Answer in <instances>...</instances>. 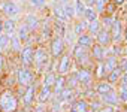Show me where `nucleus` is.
<instances>
[{
    "mask_svg": "<svg viewBox=\"0 0 127 112\" xmlns=\"http://www.w3.org/2000/svg\"><path fill=\"white\" fill-rule=\"evenodd\" d=\"M96 37H97V43L102 45V46H108V45L112 42L111 33H109V30H106V28H100L99 33L96 34Z\"/></svg>",
    "mask_w": 127,
    "mask_h": 112,
    "instance_id": "9",
    "label": "nucleus"
},
{
    "mask_svg": "<svg viewBox=\"0 0 127 112\" xmlns=\"http://www.w3.org/2000/svg\"><path fill=\"white\" fill-rule=\"evenodd\" d=\"M109 33H111V39H112L114 42H120L121 37H123V24H121V21L114 20Z\"/></svg>",
    "mask_w": 127,
    "mask_h": 112,
    "instance_id": "7",
    "label": "nucleus"
},
{
    "mask_svg": "<svg viewBox=\"0 0 127 112\" xmlns=\"http://www.w3.org/2000/svg\"><path fill=\"white\" fill-rule=\"evenodd\" d=\"M99 112H114V108H112V106H109V105H106V106L100 108V109H99Z\"/></svg>",
    "mask_w": 127,
    "mask_h": 112,
    "instance_id": "40",
    "label": "nucleus"
},
{
    "mask_svg": "<svg viewBox=\"0 0 127 112\" xmlns=\"http://www.w3.org/2000/svg\"><path fill=\"white\" fill-rule=\"evenodd\" d=\"M29 2L33 8H37V9H40L46 5V0H29Z\"/></svg>",
    "mask_w": 127,
    "mask_h": 112,
    "instance_id": "37",
    "label": "nucleus"
},
{
    "mask_svg": "<svg viewBox=\"0 0 127 112\" xmlns=\"http://www.w3.org/2000/svg\"><path fill=\"white\" fill-rule=\"evenodd\" d=\"M46 61H48V54H46V51L43 48H37L34 51V60H33V63H36L37 67H42L43 64H46Z\"/></svg>",
    "mask_w": 127,
    "mask_h": 112,
    "instance_id": "8",
    "label": "nucleus"
},
{
    "mask_svg": "<svg viewBox=\"0 0 127 112\" xmlns=\"http://www.w3.org/2000/svg\"><path fill=\"white\" fill-rule=\"evenodd\" d=\"M72 97H73V88H69V87H64L58 93V100L61 102H69L72 100Z\"/></svg>",
    "mask_w": 127,
    "mask_h": 112,
    "instance_id": "19",
    "label": "nucleus"
},
{
    "mask_svg": "<svg viewBox=\"0 0 127 112\" xmlns=\"http://www.w3.org/2000/svg\"><path fill=\"white\" fill-rule=\"evenodd\" d=\"M85 30H87V21H79V23L75 24V33H76V36L82 34Z\"/></svg>",
    "mask_w": 127,
    "mask_h": 112,
    "instance_id": "33",
    "label": "nucleus"
},
{
    "mask_svg": "<svg viewBox=\"0 0 127 112\" xmlns=\"http://www.w3.org/2000/svg\"><path fill=\"white\" fill-rule=\"evenodd\" d=\"M118 99H120L121 102H127V90L121 88V90H120V94H118Z\"/></svg>",
    "mask_w": 127,
    "mask_h": 112,
    "instance_id": "38",
    "label": "nucleus"
},
{
    "mask_svg": "<svg viewBox=\"0 0 127 112\" xmlns=\"http://www.w3.org/2000/svg\"><path fill=\"white\" fill-rule=\"evenodd\" d=\"M124 36H126V39H127V30H126V34H124Z\"/></svg>",
    "mask_w": 127,
    "mask_h": 112,
    "instance_id": "49",
    "label": "nucleus"
},
{
    "mask_svg": "<svg viewBox=\"0 0 127 112\" xmlns=\"http://www.w3.org/2000/svg\"><path fill=\"white\" fill-rule=\"evenodd\" d=\"M70 112H88V105L84 100H78V102L72 103Z\"/></svg>",
    "mask_w": 127,
    "mask_h": 112,
    "instance_id": "22",
    "label": "nucleus"
},
{
    "mask_svg": "<svg viewBox=\"0 0 127 112\" xmlns=\"http://www.w3.org/2000/svg\"><path fill=\"white\" fill-rule=\"evenodd\" d=\"M69 67H70V57L69 55H63L58 63V69H57L58 75H66L69 72Z\"/></svg>",
    "mask_w": 127,
    "mask_h": 112,
    "instance_id": "13",
    "label": "nucleus"
},
{
    "mask_svg": "<svg viewBox=\"0 0 127 112\" xmlns=\"http://www.w3.org/2000/svg\"><path fill=\"white\" fill-rule=\"evenodd\" d=\"M54 14H55V17H57L60 21H64V20H67V17H66L64 11H63V6H61V5H57V6L54 8Z\"/></svg>",
    "mask_w": 127,
    "mask_h": 112,
    "instance_id": "31",
    "label": "nucleus"
},
{
    "mask_svg": "<svg viewBox=\"0 0 127 112\" xmlns=\"http://www.w3.org/2000/svg\"><path fill=\"white\" fill-rule=\"evenodd\" d=\"M2 12L8 17V18H12V20H15L18 15H20V6L15 3V2H12V0H6V2H3V5H2Z\"/></svg>",
    "mask_w": 127,
    "mask_h": 112,
    "instance_id": "4",
    "label": "nucleus"
},
{
    "mask_svg": "<svg viewBox=\"0 0 127 112\" xmlns=\"http://www.w3.org/2000/svg\"><path fill=\"white\" fill-rule=\"evenodd\" d=\"M121 75H123V69L118 66V67H115V69H114V70H112V72H111L108 76H106V78H108V82H109V84H114V82H117V81L121 78Z\"/></svg>",
    "mask_w": 127,
    "mask_h": 112,
    "instance_id": "21",
    "label": "nucleus"
},
{
    "mask_svg": "<svg viewBox=\"0 0 127 112\" xmlns=\"http://www.w3.org/2000/svg\"><path fill=\"white\" fill-rule=\"evenodd\" d=\"M61 6H63V11H64V14H66V17H67V20L75 17V6H73L70 2H67V3H63Z\"/></svg>",
    "mask_w": 127,
    "mask_h": 112,
    "instance_id": "28",
    "label": "nucleus"
},
{
    "mask_svg": "<svg viewBox=\"0 0 127 112\" xmlns=\"http://www.w3.org/2000/svg\"><path fill=\"white\" fill-rule=\"evenodd\" d=\"M111 90H112V87H111V84H109L108 81H102L100 84H97V88H96V91H97L100 96H103V94L109 93Z\"/></svg>",
    "mask_w": 127,
    "mask_h": 112,
    "instance_id": "26",
    "label": "nucleus"
},
{
    "mask_svg": "<svg viewBox=\"0 0 127 112\" xmlns=\"http://www.w3.org/2000/svg\"><path fill=\"white\" fill-rule=\"evenodd\" d=\"M33 60H34V49L33 46L27 45L21 49V63L24 67H30L33 64Z\"/></svg>",
    "mask_w": 127,
    "mask_h": 112,
    "instance_id": "5",
    "label": "nucleus"
},
{
    "mask_svg": "<svg viewBox=\"0 0 127 112\" xmlns=\"http://www.w3.org/2000/svg\"><path fill=\"white\" fill-rule=\"evenodd\" d=\"M121 69H123V72H124V73H127V61L124 63V66H123Z\"/></svg>",
    "mask_w": 127,
    "mask_h": 112,
    "instance_id": "46",
    "label": "nucleus"
},
{
    "mask_svg": "<svg viewBox=\"0 0 127 112\" xmlns=\"http://www.w3.org/2000/svg\"><path fill=\"white\" fill-rule=\"evenodd\" d=\"M55 2H57L58 5H63V3H67V2H70V0H55Z\"/></svg>",
    "mask_w": 127,
    "mask_h": 112,
    "instance_id": "43",
    "label": "nucleus"
},
{
    "mask_svg": "<svg viewBox=\"0 0 127 112\" xmlns=\"http://www.w3.org/2000/svg\"><path fill=\"white\" fill-rule=\"evenodd\" d=\"M94 5H96V11H97V14H102V12L105 11V6H106V0H96Z\"/></svg>",
    "mask_w": 127,
    "mask_h": 112,
    "instance_id": "35",
    "label": "nucleus"
},
{
    "mask_svg": "<svg viewBox=\"0 0 127 112\" xmlns=\"http://www.w3.org/2000/svg\"><path fill=\"white\" fill-rule=\"evenodd\" d=\"M55 78H57V76H55V73H52V72H51V73H48V75L45 76L43 85H45V87H51V88H52V85H54V82H55Z\"/></svg>",
    "mask_w": 127,
    "mask_h": 112,
    "instance_id": "34",
    "label": "nucleus"
},
{
    "mask_svg": "<svg viewBox=\"0 0 127 112\" xmlns=\"http://www.w3.org/2000/svg\"><path fill=\"white\" fill-rule=\"evenodd\" d=\"M93 108L94 109H99V103H93Z\"/></svg>",
    "mask_w": 127,
    "mask_h": 112,
    "instance_id": "48",
    "label": "nucleus"
},
{
    "mask_svg": "<svg viewBox=\"0 0 127 112\" xmlns=\"http://www.w3.org/2000/svg\"><path fill=\"white\" fill-rule=\"evenodd\" d=\"M34 96H36V87L33 84L27 85L26 91H24V96H23V100H24V105L26 106H30L33 102H34Z\"/></svg>",
    "mask_w": 127,
    "mask_h": 112,
    "instance_id": "11",
    "label": "nucleus"
},
{
    "mask_svg": "<svg viewBox=\"0 0 127 112\" xmlns=\"http://www.w3.org/2000/svg\"><path fill=\"white\" fill-rule=\"evenodd\" d=\"M100 28H102V24H100L97 20H94V21H90V24H87V31H88V34H91V36L97 34Z\"/></svg>",
    "mask_w": 127,
    "mask_h": 112,
    "instance_id": "24",
    "label": "nucleus"
},
{
    "mask_svg": "<svg viewBox=\"0 0 127 112\" xmlns=\"http://www.w3.org/2000/svg\"><path fill=\"white\" fill-rule=\"evenodd\" d=\"M64 52V40L61 37H54L52 42H51V55L54 58L60 57Z\"/></svg>",
    "mask_w": 127,
    "mask_h": 112,
    "instance_id": "6",
    "label": "nucleus"
},
{
    "mask_svg": "<svg viewBox=\"0 0 127 112\" xmlns=\"http://www.w3.org/2000/svg\"><path fill=\"white\" fill-rule=\"evenodd\" d=\"M34 112H45V108H42V106H39V108H37V109H36Z\"/></svg>",
    "mask_w": 127,
    "mask_h": 112,
    "instance_id": "45",
    "label": "nucleus"
},
{
    "mask_svg": "<svg viewBox=\"0 0 127 112\" xmlns=\"http://www.w3.org/2000/svg\"><path fill=\"white\" fill-rule=\"evenodd\" d=\"M24 24H26V27H27L30 31H34V30L39 27V18H37L36 15L30 14V15H27V17H26Z\"/></svg>",
    "mask_w": 127,
    "mask_h": 112,
    "instance_id": "15",
    "label": "nucleus"
},
{
    "mask_svg": "<svg viewBox=\"0 0 127 112\" xmlns=\"http://www.w3.org/2000/svg\"><path fill=\"white\" fill-rule=\"evenodd\" d=\"M9 43H11V48H12L14 51H20L21 46H23V42L18 39L17 34H11V36H9Z\"/></svg>",
    "mask_w": 127,
    "mask_h": 112,
    "instance_id": "27",
    "label": "nucleus"
},
{
    "mask_svg": "<svg viewBox=\"0 0 127 112\" xmlns=\"http://www.w3.org/2000/svg\"><path fill=\"white\" fill-rule=\"evenodd\" d=\"M91 54H93L94 60H97V61H103L105 60V48L102 45H99V43L91 46Z\"/></svg>",
    "mask_w": 127,
    "mask_h": 112,
    "instance_id": "17",
    "label": "nucleus"
},
{
    "mask_svg": "<svg viewBox=\"0 0 127 112\" xmlns=\"http://www.w3.org/2000/svg\"><path fill=\"white\" fill-rule=\"evenodd\" d=\"M2 31H3V23L0 21V33H2Z\"/></svg>",
    "mask_w": 127,
    "mask_h": 112,
    "instance_id": "47",
    "label": "nucleus"
},
{
    "mask_svg": "<svg viewBox=\"0 0 127 112\" xmlns=\"http://www.w3.org/2000/svg\"><path fill=\"white\" fill-rule=\"evenodd\" d=\"M102 100H103V103H106V105H109V106H115V105L120 102L118 94H117L114 90H111L109 93L103 94V96H102Z\"/></svg>",
    "mask_w": 127,
    "mask_h": 112,
    "instance_id": "14",
    "label": "nucleus"
},
{
    "mask_svg": "<svg viewBox=\"0 0 127 112\" xmlns=\"http://www.w3.org/2000/svg\"><path fill=\"white\" fill-rule=\"evenodd\" d=\"M51 94H52V88L51 87H42V90H40V93H39V102L40 103H45V102H48L49 99H51Z\"/></svg>",
    "mask_w": 127,
    "mask_h": 112,
    "instance_id": "20",
    "label": "nucleus"
},
{
    "mask_svg": "<svg viewBox=\"0 0 127 112\" xmlns=\"http://www.w3.org/2000/svg\"><path fill=\"white\" fill-rule=\"evenodd\" d=\"M84 11H85L84 2H82V0H76V3H75V15L76 17H82Z\"/></svg>",
    "mask_w": 127,
    "mask_h": 112,
    "instance_id": "32",
    "label": "nucleus"
},
{
    "mask_svg": "<svg viewBox=\"0 0 127 112\" xmlns=\"http://www.w3.org/2000/svg\"><path fill=\"white\" fill-rule=\"evenodd\" d=\"M29 34H30V30L26 27V24H21L18 28H17V36H18V39L21 40V42H24V40H27V37H29Z\"/></svg>",
    "mask_w": 127,
    "mask_h": 112,
    "instance_id": "25",
    "label": "nucleus"
},
{
    "mask_svg": "<svg viewBox=\"0 0 127 112\" xmlns=\"http://www.w3.org/2000/svg\"><path fill=\"white\" fill-rule=\"evenodd\" d=\"M73 57H75V60H76V63H78L79 66L88 64V61H90V52H88V48H82V46L76 45L75 49H73Z\"/></svg>",
    "mask_w": 127,
    "mask_h": 112,
    "instance_id": "3",
    "label": "nucleus"
},
{
    "mask_svg": "<svg viewBox=\"0 0 127 112\" xmlns=\"http://www.w3.org/2000/svg\"><path fill=\"white\" fill-rule=\"evenodd\" d=\"M3 64H5V58H3V55L0 54V72L3 70Z\"/></svg>",
    "mask_w": 127,
    "mask_h": 112,
    "instance_id": "41",
    "label": "nucleus"
},
{
    "mask_svg": "<svg viewBox=\"0 0 127 112\" xmlns=\"http://www.w3.org/2000/svg\"><path fill=\"white\" fill-rule=\"evenodd\" d=\"M112 23H114V18H112L111 15H105V18H103V21H102V26H105V28L109 30L111 26H112Z\"/></svg>",
    "mask_w": 127,
    "mask_h": 112,
    "instance_id": "36",
    "label": "nucleus"
},
{
    "mask_svg": "<svg viewBox=\"0 0 127 112\" xmlns=\"http://www.w3.org/2000/svg\"><path fill=\"white\" fill-rule=\"evenodd\" d=\"M76 78H78V82H79V84L90 85V84H91V79H93V75H91L90 70H87V69H81V70L76 73Z\"/></svg>",
    "mask_w": 127,
    "mask_h": 112,
    "instance_id": "12",
    "label": "nucleus"
},
{
    "mask_svg": "<svg viewBox=\"0 0 127 112\" xmlns=\"http://www.w3.org/2000/svg\"><path fill=\"white\" fill-rule=\"evenodd\" d=\"M121 88L127 90V73H123L121 75Z\"/></svg>",
    "mask_w": 127,
    "mask_h": 112,
    "instance_id": "39",
    "label": "nucleus"
},
{
    "mask_svg": "<svg viewBox=\"0 0 127 112\" xmlns=\"http://www.w3.org/2000/svg\"><path fill=\"white\" fill-rule=\"evenodd\" d=\"M18 109V99L11 91L6 90L0 94V112H15Z\"/></svg>",
    "mask_w": 127,
    "mask_h": 112,
    "instance_id": "1",
    "label": "nucleus"
},
{
    "mask_svg": "<svg viewBox=\"0 0 127 112\" xmlns=\"http://www.w3.org/2000/svg\"><path fill=\"white\" fill-rule=\"evenodd\" d=\"M123 2H124V0H114V5L117 6V5H121Z\"/></svg>",
    "mask_w": 127,
    "mask_h": 112,
    "instance_id": "44",
    "label": "nucleus"
},
{
    "mask_svg": "<svg viewBox=\"0 0 127 112\" xmlns=\"http://www.w3.org/2000/svg\"><path fill=\"white\" fill-rule=\"evenodd\" d=\"M94 2H96V0H85V3L91 8V6H94Z\"/></svg>",
    "mask_w": 127,
    "mask_h": 112,
    "instance_id": "42",
    "label": "nucleus"
},
{
    "mask_svg": "<svg viewBox=\"0 0 127 112\" xmlns=\"http://www.w3.org/2000/svg\"><path fill=\"white\" fill-rule=\"evenodd\" d=\"M3 30L6 31V34H14V31L17 30V26H15V20L12 18H8L5 23H3Z\"/></svg>",
    "mask_w": 127,
    "mask_h": 112,
    "instance_id": "23",
    "label": "nucleus"
},
{
    "mask_svg": "<svg viewBox=\"0 0 127 112\" xmlns=\"http://www.w3.org/2000/svg\"><path fill=\"white\" fill-rule=\"evenodd\" d=\"M64 87H66V78H64V75H58V76L55 78L54 85H52V93L58 94L63 88H64Z\"/></svg>",
    "mask_w": 127,
    "mask_h": 112,
    "instance_id": "18",
    "label": "nucleus"
},
{
    "mask_svg": "<svg viewBox=\"0 0 127 112\" xmlns=\"http://www.w3.org/2000/svg\"><path fill=\"white\" fill-rule=\"evenodd\" d=\"M115 67H118V60H117V57H108V58L105 60V63H103V73H102V76H108Z\"/></svg>",
    "mask_w": 127,
    "mask_h": 112,
    "instance_id": "10",
    "label": "nucleus"
},
{
    "mask_svg": "<svg viewBox=\"0 0 127 112\" xmlns=\"http://www.w3.org/2000/svg\"><path fill=\"white\" fill-rule=\"evenodd\" d=\"M84 18L90 23V21H94V20H97V12L93 9V8H87L85 11H84Z\"/></svg>",
    "mask_w": 127,
    "mask_h": 112,
    "instance_id": "30",
    "label": "nucleus"
},
{
    "mask_svg": "<svg viewBox=\"0 0 127 112\" xmlns=\"http://www.w3.org/2000/svg\"><path fill=\"white\" fill-rule=\"evenodd\" d=\"M9 46V34L6 33H0V54L6 51Z\"/></svg>",
    "mask_w": 127,
    "mask_h": 112,
    "instance_id": "29",
    "label": "nucleus"
},
{
    "mask_svg": "<svg viewBox=\"0 0 127 112\" xmlns=\"http://www.w3.org/2000/svg\"><path fill=\"white\" fill-rule=\"evenodd\" d=\"M33 79H34V75L29 67H21L17 73V81L21 87H27V85L33 84Z\"/></svg>",
    "mask_w": 127,
    "mask_h": 112,
    "instance_id": "2",
    "label": "nucleus"
},
{
    "mask_svg": "<svg viewBox=\"0 0 127 112\" xmlns=\"http://www.w3.org/2000/svg\"><path fill=\"white\" fill-rule=\"evenodd\" d=\"M78 45L82 48H91L93 46V37L88 33H82L78 36Z\"/></svg>",
    "mask_w": 127,
    "mask_h": 112,
    "instance_id": "16",
    "label": "nucleus"
}]
</instances>
